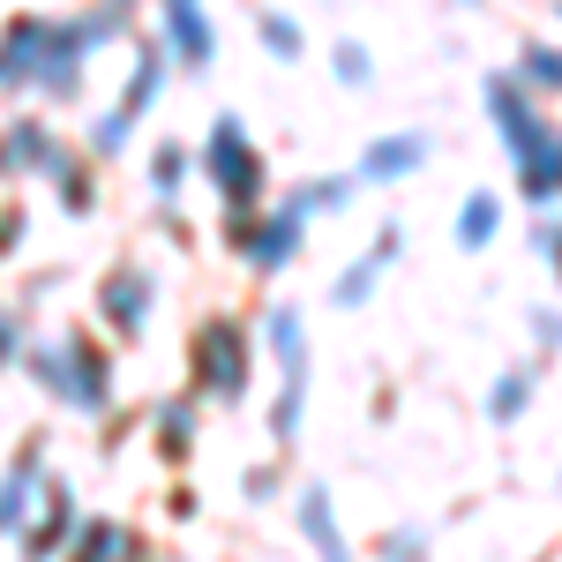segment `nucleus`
Listing matches in <instances>:
<instances>
[{"label":"nucleus","mask_w":562,"mask_h":562,"mask_svg":"<svg viewBox=\"0 0 562 562\" xmlns=\"http://www.w3.org/2000/svg\"><path fill=\"white\" fill-rule=\"evenodd\" d=\"M420 158H428V150H420V135H390V143H375V150H368V173H375V180H397V173H413Z\"/></svg>","instance_id":"nucleus-2"},{"label":"nucleus","mask_w":562,"mask_h":562,"mask_svg":"<svg viewBox=\"0 0 562 562\" xmlns=\"http://www.w3.org/2000/svg\"><path fill=\"white\" fill-rule=\"evenodd\" d=\"M518 188H525V203H562V135H548L540 150L518 158Z\"/></svg>","instance_id":"nucleus-1"},{"label":"nucleus","mask_w":562,"mask_h":562,"mask_svg":"<svg viewBox=\"0 0 562 562\" xmlns=\"http://www.w3.org/2000/svg\"><path fill=\"white\" fill-rule=\"evenodd\" d=\"M540 256L555 262V278H562V217H548V225H540Z\"/></svg>","instance_id":"nucleus-6"},{"label":"nucleus","mask_w":562,"mask_h":562,"mask_svg":"<svg viewBox=\"0 0 562 562\" xmlns=\"http://www.w3.org/2000/svg\"><path fill=\"white\" fill-rule=\"evenodd\" d=\"M338 76H352V83L368 76V53H360V45H346V53H338Z\"/></svg>","instance_id":"nucleus-7"},{"label":"nucleus","mask_w":562,"mask_h":562,"mask_svg":"<svg viewBox=\"0 0 562 562\" xmlns=\"http://www.w3.org/2000/svg\"><path fill=\"white\" fill-rule=\"evenodd\" d=\"M495 225H503V203H495V195H473L465 217H458V240H465V248H487V240H495Z\"/></svg>","instance_id":"nucleus-3"},{"label":"nucleus","mask_w":562,"mask_h":562,"mask_svg":"<svg viewBox=\"0 0 562 562\" xmlns=\"http://www.w3.org/2000/svg\"><path fill=\"white\" fill-rule=\"evenodd\" d=\"M525 405H532V368H510V375L495 383V397H487V413H495V420H518Z\"/></svg>","instance_id":"nucleus-4"},{"label":"nucleus","mask_w":562,"mask_h":562,"mask_svg":"<svg viewBox=\"0 0 562 562\" xmlns=\"http://www.w3.org/2000/svg\"><path fill=\"white\" fill-rule=\"evenodd\" d=\"M525 83L562 98V45H525Z\"/></svg>","instance_id":"nucleus-5"}]
</instances>
